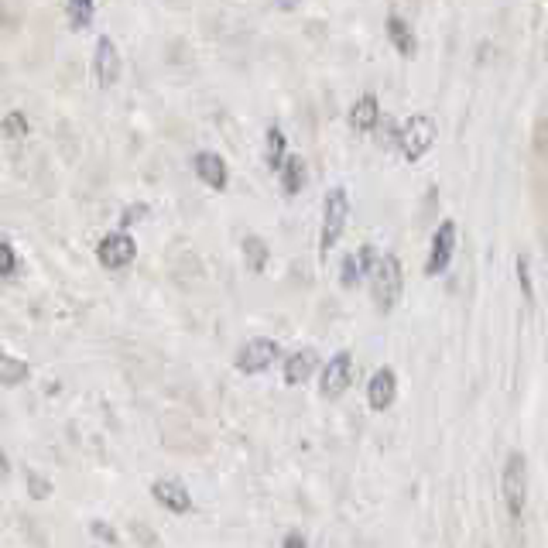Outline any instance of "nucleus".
<instances>
[{
    "label": "nucleus",
    "instance_id": "f257e3e1",
    "mask_svg": "<svg viewBox=\"0 0 548 548\" xmlns=\"http://www.w3.org/2000/svg\"><path fill=\"white\" fill-rule=\"evenodd\" d=\"M370 298L381 312H391L401 298V288H405V271H401V261L394 254H381L370 271Z\"/></svg>",
    "mask_w": 548,
    "mask_h": 548
},
{
    "label": "nucleus",
    "instance_id": "f03ea898",
    "mask_svg": "<svg viewBox=\"0 0 548 548\" xmlns=\"http://www.w3.org/2000/svg\"><path fill=\"white\" fill-rule=\"evenodd\" d=\"M346 220H350V196L346 189H329L326 199H322V230H319V251L326 257L336 244L343 240Z\"/></svg>",
    "mask_w": 548,
    "mask_h": 548
},
{
    "label": "nucleus",
    "instance_id": "7ed1b4c3",
    "mask_svg": "<svg viewBox=\"0 0 548 548\" xmlns=\"http://www.w3.org/2000/svg\"><path fill=\"white\" fill-rule=\"evenodd\" d=\"M435 120L432 117H425V114H415V117H408L405 124H401V137H398V148H401V155H405L408 161H418V158H425L429 155V148L435 144Z\"/></svg>",
    "mask_w": 548,
    "mask_h": 548
},
{
    "label": "nucleus",
    "instance_id": "20e7f679",
    "mask_svg": "<svg viewBox=\"0 0 548 548\" xmlns=\"http://www.w3.org/2000/svg\"><path fill=\"white\" fill-rule=\"evenodd\" d=\"M456 244H459V230L453 220H442L432 233V244H429V257H425V274L429 278H439V274L449 271L456 257Z\"/></svg>",
    "mask_w": 548,
    "mask_h": 548
},
{
    "label": "nucleus",
    "instance_id": "39448f33",
    "mask_svg": "<svg viewBox=\"0 0 548 548\" xmlns=\"http://www.w3.org/2000/svg\"><path fill=\"white\" fill-rule=\"evenodd\" d=\"M501 494H504V504H507V511H511V518H521L525 497H528V470H525V456L521 453H511V459H507V466L501 473Z\"/></svg>",
    "mask_w": 548,
    "mask_h": 548
},
{
    "label": "nucleus",
    "instance_id": "423d86ee",
    "mask_svg": "<svg viewBox=\"0 0 548 548\" xmlns=\"http://www.w3.org/2000/svg\"><path fill=\"white\" fill-rule=\"evenodd\" d=\"M134 257H137V240H134L127 230L107 233V237L100 240V247H96V261H100L107 271H124V268H131Z\"/></svg>",
    "mask_w": 548,
    "mask_h": 548
},
{
    "label": "nucleus",
    "instance_id": "0eeeda50",
    "mask_svg": "<svg viewBox=\"0 0 548 548\" xmlns=\"http://www.w3.org/2000/svg\"><path fill=\"white\" fill-rule=\"evenodd\" d=\"M281 357V346L268 340V336H254V340H247L240 346L237 353V370L240 374H264V370H271L278 364Z\"/></svg>",
    "mask_w": 548,
    "mask_h": 548
},
{
    "label": "nucleus",
    "instance_id": "6e6552de",
    "mask_svg": "<svg viewBox=\"0 0 548 548\" xmlns=\"http://www.w3.org/2000/svg\"><path fill=\"white\" fill-rule=\"evenodd\" d=\"M350 381H353V357L346 350H340L326 367H322V377H319L322 398H329V401L340 398V394L350 388Z\"/></svg>",
    "mask_w": 548,
    "mask_h": 548
},
{
    "label": "nucleus",
    "instance_id": "1a4fd4ad",
    "mask_svg": "<svg viewBox=\"0 0 548 548\" xmlns=\"http://www.w3.org/2000/svg\"><path fill=\"white\" fill-rule=\"evenodd\" d=\"M93 72H96V83H100L103 90H110V86L117 83V76H120V55H117V45H114V38H110V35L96 38Z\"/></svg>",
    "mask_w": 548,
    "mask_h": 548
},
{
    "label": "nucleus",
    "instance_id": "9d476101",
    "mask_svg": "<svg viewBox=\"0 0 548 548\" xmlns=\"http://www.w3.org/2000/svg\"><path fill=\"white\" fill-rule=\"evenodd\" d=\"M192 172H196L199 182L209 185L213 192H223L227 189V182H230L227 161L216 155V151H196V155H192Z\"/></svg>",
    "mask_w": 548,
    "mask_h": 548
},
{
    "label": "nucleus",
    "instance_id": "9b49d317",
    "mask_svg": "<svg viewBox=\"0 0 548 548\" xmlns=\"http://www.w3.org/2000/svg\"><path fill=\"white\" fill-rule=\"evenodd\" d=\"M398 398V377H394L391 367H381L374 377L367 381V405L374 411H388Z\"/></svg>",
    "mask_w": 548,
    "mask_h": 548
},
{
    "label": "nucleus",
    "instance_id": "f8f14e48",
    "mask_svg": "<svg viewBox=\"0 0 548 548\" xmlns=\"http://www.w3.org/2000/svg\"><path fill=\"white\" fill-rule=\"evenodd\" d=\"M151 497H155V501L172 514H189L192 511V494L179 480H158L155 487H151Z\"/></svg>",
    "mask_w": 548,
    "mask_h": 548
},
{
    "label": "nucleus",
    "instance_id": "ddd939ff",
    "mask_svg": "<svg viewBox=\"0 0 548 548\" xmlns=\"http://www.w3.org/2000/svg\"><path fill=\"white\" fill-rule=\"evenodd\" d=\"M384 31H388L391 38V48L401 55V59H415L418 52V38L415 31H411V24L401 18V14H388V21H384Z\"/></svg>",
    "mask_w": 548,
    "mask_h": 548
},
{
    "label": "nucleus",
    "instance_id": "4468645a",
    "mask_svg": "<svg viewBox=\"0 0 548 548\" xmlns=\"http://www.w3.org/2000/svg\"><path fill=\"white\" fill-rule=\"evenodd\" d=\"M381 124V103L374 93H364L357 103L350 107V127L360 134H374V127Z\"/></svg>",
    "mask_w": 548,
    "mask_h": 548
},
{
    "label": "nucleus",
    "instance_id": "2eb2a0df",
    "mask_svg": "<svg viewBox=\"0 0 548 548\" xmlns=\"http://www.w3.org/2000/svg\"><path fill=\"white\" fill-rule=\"evenodd\" d=\"M319 370V357L316 350H295L292 357L285 360V384H292V388H298V384H305L312 374Z\"/></svg>",
    "mask_w": 548,
    "mask_h": 548
},
{
    "label": "nucleus",
    "instance_id": "dca6fc26",
    "mask_svg": "<svg viewBox=\"0 0 548 548\" xmlns=\"http://www.w3.org/2000/svg\"><path fill=\"white\" fill-rule=\"evenodd\" d=\"M278 179H281V192H285L288 199H295L298 192L309 185V165H305L298 155H288L285 165H281V172H278Z\"/></svg>",
    "mask_w": 548,
    "mask_h": 548
},
{
    "label": "nucleus",
    "instance_id": "f3484780",
    "mask_svg": "<svg viewBox=\"0 0 548 548\" xmlns=\"http://www.w3.org/2000/svg\"><path fill=\"white\" fill-rule=\"evenodd\" d=\"M285 158H288V137L281 134L278 124H271L268 131H264V161H268L271 172H281Z\"/></svg>",
    "mask_w": 548,
    "mask_h": 548
},
{
    "label": "nucleus",
    "instance_id": "a211bd4d",
    "mask_svg": "<svg viewBox=\"0 0 548 548\" xmlns=\"http://www.w3.org/2000/svg\"><path fill=\"white\" fill-rule=\"evenodd\" d=\"M21 381H28V364L0 350V384L4 388H18Z\"/></svg>",
    "mask_w": 548,
    "mask_h": 548
},
{
    "label": "nucleus",
    "instance_id": "6ab92c4d",
    "mask_svg": "<svg viewBox=\"0 0 548 548\" xmlns=\"http://www.w3.org/2000/svg\"><path fill=\"white\" fill-rule=\"evenodd\" d=\"M244 261H247V268L261 274L264 268H268V244H264L261 237H244Z\"/></svg>",
    "mask_w": 548,
    "mask_h": 548
},
{
    "label": "nucleus",
    "instance_id": "aec40b11",
    "mask_svg": "<svg viewBox=\"0 0 548 548\" xmlns=\"http://www.w3.org/2000/svg\"><path fill=\"white\" fill-rule=\"evenodd\" d=\"M66 11H69V24H72V31H83V28H90V24H93L96 0H69Z\"/></svg>",
    "mask_w": 548,
    "mask_h": 548
},
{
    "label": "nucleus",
    "instance_id": "412c9836",
    "mask_svg": "<svg viewBox=\"0 0 548 548\" xmlns=\"http://www.w3.org/2000/svg\"><path fill=\"white\" fill-rule=\"evenodd\" d=\"M360 281H364V271H360V264H357V254H346L340 261V285L357 288Z\"/></svg>",
    "mask_w": 548,
    "mask_h": 548
},
{
    "label": "nucleus",
    "instance_id": "4be33fe9",
    "mask_svg": "<svg viewBox=\"0 0 548 548\" xmlns=\"http://www.w3.org/2000/svg\"><path fill=\"white\" fill-rule=\"evenodd\" d=\"M374 134H377V141H381V148H394V144H398V137H401V124H394V120L381 117V124L374 127Z\"/></svg>",
    "mask_w": 548,
    "mask_h": 548
},
{
    "label": "nucleus",
    "instance_id": "5701e85b",
    "mask_svg": "<svg viewBox=\"0 0 548 548\" xmlns=\"http://www.w3.org/2000/svg\"><path fill=\"white\" fill-rule=\"evenodd\" d=\"M0 127H4V134H7V137H14V141L28 137V117L18 114V110H14V114H7V117H4V124H0Z\"/></svg>",
    "mask_w": 548,
    "mask_h": 548
},
{
    "label": "nucleus",
    "instance_id": "b1692460",
    "mask_svg": "<svg viewBox=\"0 0 548 548\" xmlns=\"http://www.w3.org/2000/svg\"><path fill=\"white\" fill-rule=\"evenodd\" d=\"M18 271V257H14V247L7 244V237L0 233V278H11Z\"/></svg>",
    "mask_w": 548,
    "mask_h": 548
},
{
    "label": "nucleus",
    "instance_id": "393cba45",
    "mask_svg": "<svg viewBox=\"0 0 548 548\" xmlns=\"http://www.w3.org/2000/svg\"><path fill=\"white\" fill-rule=\"evenodd\" d=\"M377 257H381V251H377L374 244H364V247L357 251V264H360V271H364V278H370V271H374Z\"/></svg>",
    "mask_w": 548,
    "mask_h": 548
},
{
    "label": "nucleus",
    "instance_id": "a878e982",
    "mask_svg": "<svg viewBox=\"0 0 548 548\" xmlns=\"http://www.w3.org/2000/svg\"><path fill=\"white\" fill-rule=\"evenodd\" d=\"M518 281H521V292H525L528 298L535 295V285H531V274H528V261H525V257H518Z\"/></svg>",
    "mask_w": 548,
    "mask_h": 548
},
{
    "label": "nucleus",
    "instance_id": "bb28decb",
    "mask_svg": "<svg viewBox=\"0 0 548 548\" xmlns=\"http://www.w3.org/2000/svg\"><path fill=\"white\" fill-rule=\"evenodd\" d=\"M144 213H148V206H144V203H137V206H127V209H124V220H120V223H124V230L131 227V223H137V220H141Z\"/></svg>",
    "mask_w": 548,
    "mask_h": 548
},
{
    "label": "nucleus",
    "instance_id": "cd10ccee",
    "mask_svg": "<svg viewBox=\"0 0 548 548\" xmlns=\"http://www.w3.org/2000/svg\"><path fill=\"white\" fill-rule=\"evenodd\" d=\"M274 7L278 11H295V7H302V0H274Z\"/></svg>",
    "mask_w": 548,
    "mask_h": 548
},
{
    "label": "nucleus",
    "instance_id": "c85d7f7f",
    "mask_svg": "<svg viewBox=\"0 0 548 548\" xmlns=\"http://www.w3.org/2000/svg\"><path fill=\"white\" fill-rule=\"evenodd\" d=\"M93 531H96V535H100V538H110V542H114V531H110L107 525H103V521H96V525H93Z\"/></svg>",
    "mask_w": 548,
    "mask_h": 548
},
{
    "label": "nucleus",
    "instance_id": "c756f323",
    "mask_svg": "<svg viewBox=\"0 0 548 548\" xmlns=\"http://www.w3.org/2000/svg\"><path fill=\"white\" fill-rule=\"evenodd\" d=\"M285 548H305V538H302V535H295V531H292V535L285 538Z\"/></svg>",
    "mask_w": 548,
    "mask_h": 548
},
{
    "label": "nucleus",
    "instance_id": "7c9ffc66",
    "mask_svg": "<svg viewBox=\"0 0 548 548\" xmlns=\"http://www.w3.org/2000/svg\"><path fill=\"white\" fill-rule=\"evenodd\" d=\"M7 473H11V463H7L4 449H0V480H4V477H7Z\"/></svg>",
    "mask_w": 548,
    "mask_h": 548
}]
</instances>
